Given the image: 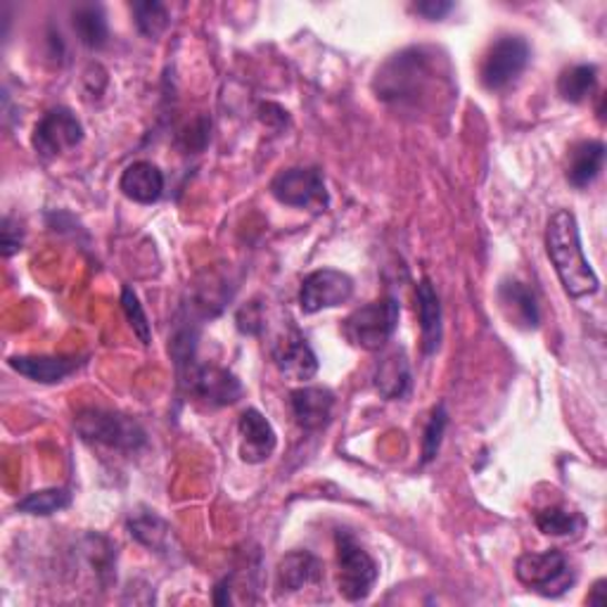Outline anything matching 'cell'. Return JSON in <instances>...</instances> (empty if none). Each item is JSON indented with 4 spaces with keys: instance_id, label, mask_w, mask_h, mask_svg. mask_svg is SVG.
I'll return each instance as SVG.
<instances>
[{
    "instance_id": "1",
    "label": "cell",
    "mask_w": 607,
    "mask_h": 607,
    "mask_svg": "<svg viewBox=\"0 0 607 607\" xmlns=\"http://www.w3.org/2000/svg\"><path fill=\"white\" fill-rule=\"evenodd\" d=\"M546 251L555 274L560 278L563 290L572 299L591 297L600 290V280L584 257L577 216L569 209H558L548 218Z\"/></svg>"
},
{
    "instance_id": "30",
    "label": "cell",
    "mask_w": 607,
    "mask_h": 607,
    "mask_svg": "<svg viewBox=\"0 0 607 607\" xmlns=\"http://www.w3.org/2000/svg\"><path fill=\"white\" fill-rule=\"evenodd\" d=\"M0 247H3V257H12L22 249V230L12 224V218H3V228H0Z\"/></svg>"
},
{
    "instance_id": "18",
    "label": "cell",
    "mask_w": 607,
    "mask_h": 607,
    "mask_svg": "<svg viewBox=\"0 0 607 607\" xmlns=\"http://www.w3.org/2000/svg\"><path fill=\"white\" fill-rule=\"evenodd\" d=\"M8 363L14 373L41 384L62 382L64 378H70L76 368L83 366L81 359L70 357H12Z\"/></svg>"
},
{
    "instance_id": "31",
    "label": "cell",
    "mask_w": 607,
    "mask_h": 607,
    "mask_svg": "<svg viewBox=\"0 0 607 607\" xmlns=\"http://www.w3.org/2000/svg\"><path fill=\"white\" fill-rule=\"evenodd\" d=\"M455 6L453 3H446V0H425V3H418L413 10L418 14H423L425 20L430 22H436V20H444V17L453 10Z\"/></svg>"
},
{
    "instance_id": "29",
    "label": "cell",
    "mask_w": 607,
    "mask_h": 607,
    "mask_svg": "<svg viewBox=\"0 0 607 607\" xmlns=\"http://www.w3.org/2000/svg\"><path fill=\"white\" fill-rule=\"evenodd\" d=\"M122 309L126 313V320H128V326L133 328V335L138 337V340L150 347L152 342V328H150V320L143 311V304L138 299V295L133 292L131 288H124L122 290Z\"/></svg>"
},
{
    "instance_id": "19",
    "label": "cell",
    "mask_w": 607,
    "mask_h": 607,
    "mask_svg": "<svg viewBox=\"0 0 607 607\" xmlns=\"http://www.w3.org/2000/svg\"><path fill=\"white\" fill-rule=\"evenodd\" d=\"M418 318H420V335H423V351L428 357L440 349L442 344V304L430 278L418 282Z\"/></svg>"
},
{
    "instance_id": "4",
    "label": "cell",
    "mask_w": 607,
    "mask_h": 607,
    "mask_svg": "<svg viewBox=\"0 0 607 607\" xmlns=\"http://www.w3.org/2000/svg\"><path fill=\"white\" fill-rule=\"evenodd\" d=\"M74 428L83 442H93L116 451H138L147 442V434L138 420L103 409L81 411L74 420Z\"/></svg>"
},
{
    "instance_id": "14",
    "label": "cell",
    "mask_w": 607,
    "mask_h": 607,
    "mask_svg": "<svg viewBox=\"0 0 607 607\" xmlns=\"http://www.w3.org/2000/svg\"><path fill=\"white\" fill-rule=\"evenodd\" d=\"M498 307L508 323L519 330H536L542 323L534 292L519 280H503L498 285Z\"/></svg>"
},
{
    "instance_id": "13",
    "label": "cell",
    "mask_w": 607,
    "mask_h": 607,
    "mask_svg": "<svg viewBox=\"0 0 607 607\" xmlns=\"http://www.w3.org/2000/svg\"><path fill=\"white\" fill-rule=\"evenodd\" d=\"M290 407L295 423L307 430L318 432L330 425L332 409H335V394L328 387H301L290 394Z\"/></svg>"
},
{
    "instance_id": "28",
    "label": "cell",
    "mask_w": 607,
    "mask_h": 607,
    "mask_svg": "<svg viewBox=\"0 0 607 607\" xmlns=\"http://www.w3.org/2000/svg\"><path fill=\"white\" fill-rule=\"evenodd\" d=\"M446 425H449L446 407L444 403H436V407L432 409V415H430L428 428H425V436H423V463L425 465L432 463L436 459V453H440Z\"/></svg>"
},
{
    "instance_id": "23",
    "label": "cell",
    "mask_w": 607,
    "mask_h": 607,
    "mask_svg": "<svg viewBox=\"0 0 607 607\" xmlns=\"http://www.w3.org/2000/svg\"><path fill=\"white\" fill-rule=\"evenodd\" d=\"M72 22H74L79 41L86 48L100 50L107 43V37H110L107 17L100 6H79L72 14Z\"/></svg>"
},
{
    "instance_id": "24",
    "label": "cell",
    "mask_w": 607,
    "mask_h": 607,
    "mask_svg": "<svg viewBox=\"0 0 607 607\" xmlns=\"http://www.w3.org/2000/svg\"><path fill=\"white\" fill-rule=\"evenodd\" d=\"M598 86L596 64H575L565 70L558 79V93L572 105H579Z\"/></svg>"
},
{
    "instance_id": "27",
    "label": "cell",
    "mask_w": 607,
    "mask_h": 607,
    "mask_svg": "<svg viewBox=\"0 0 607 607\" xmlns=\"http://www.w3.org/2000/svg\"><path fill=\"white\" fill-rule=\"evenodd\" d=\"M133 17H136V27L145 39H160L162 33L168 29V10L157 3V0H145V3H133L131 6Z\"/></svg>"
},
{
    "instance_id": "32",
    "label": "cell",
    "mask_w": 607,
    "mask_h": 607,
    "mask_svg": "<svg viewBox=\"0 0 607 607\" xmlns=\"http://www.w3.org/2000/svg\"><path fill=\"white\" fill-rule=\"evenodd\" d=\"M261 313H259V304H249L240 313H238V328L247 335H257L261 330Z\"/></svg>"
},
{
    "instance_id": "20",
    "label": "cell",
    "mask_w": 607,
    "mask_h": 607,
    "mask_svg": "<svg viewBox=\"0 0 607 607\" xmlns=\"http://www.w3.org/2000/svg\"><path fill=\"white\" fill-rule=\"evenodd\" d=\"M603 164H605V145L600 141H584L569 150L565 176L569 185H575L577 191H584L600 176Z\"/></svg>"
},
{
    "instance_id": "2",
    "label": "cell",
    "mask_w": 607,
    "mask_h": 607,
    "mask_svg": "<svg viewBox=\"0 0 607 607\" xmlns=\"http://www.w3.org/2000/svg\"><path fill=\"white\" fill-rule=\"evenodd\" d=\"M425 50H403L382 66L375 79V91L382 100H394V103H409V100L423 97L428 93L432 66Z\"/></svg>"
},
{
    "instance_id": "7",
    "label": "cell",
    "mask_w": 607,
    "mask_h": 607,
    "mask_svg": "<svg viewBox=\"0 0 607 607\" xmlns=\"http://www.w3.org/2000/svg\"><path fill=\"white\" fill-rule=\"evenodd\" d=\"M532 60V48L522 37H501L486 50L480 79L486 91H505L515 83Z\"/></svg>"
},
{
    "instance_id": "26",
    "label": "cell",
    "mask_w": 607,
    "mask_h": 607,
    "mask_svg": "<svg viewBox=\"0 0 607 607\" xmlns=\"http://www.w3.org/2000/svg\"><path fill=\"white\" fill-rule=\"evenodd\" d=\"M536 527L546 536H577L586 527V519L575 511L546 508L536 513Z\"/></svg>"
},
{
    "instance_id": "22",
    "label": "cell",
    "mask_w": 607,
    "mask_h": 607,
    "mask_svg": "<svg viewBox=\"0 0 607 607\" xmlns=\"http://www.w3.org/2000/svg\"><path fill=\"white\" fill-rule=\"evenodd\" d=\"M375 390L380 397L397 401L403 399L411 390V368L407 353H390L378 368H375Z\"/></svg>"
},
{
    "instance_id": "9",
    "label": "cell",
    "mask_w": 607,
    "mask_h": 607,
    "mask_svg": "<svg viewBox=\"0 0 607 607\" xmlns=\"http://www.w3.org/2000/svg\"><path fill=\"white\" fill-rule=\"evenodd\" d=\"M271 195L285 207L323 212L328 207L326 178L318 168H288L271 181Z\"/></svg>"
},
{
    "instance_id": "33",
    "label": "cell",
    "mask_w": 607,
    "mask_h": 607,
    "mask_svg": "<svg viewBox=\"0 0 607 607\" xmlns=\"http://www.w3.org/2000/svg\"><path fill=\"white\" fill-rule=\"evenodd\" d=\"M607 582L605 579H598L596 584H594V588H591V594H588V605H594V607H605V603H607V596H605V591H607Z\"/></svg>"
},
{
    "instance_id": "5",
    "label": "cell",
    "mask_w": 607,
    "mask_h": 607,
    "mask_svg": "<svg viewBox=\"0 0 607 607\" xmlns=\"http://www.w3.org/2000/svg\"><path fill=\"white\" fill-rule=\"evenodd\" d=\"M401 307L394 297H382L347 316L344 337L363 351H380L399 328Z\"/></svg>"
},
{
    "instance_id": "10",
    "label": "cell",
    "mask_w": 607,
    "mask_h": 607,
    "mask_svg": "<svg viewBox=\"0 0 607 607\" xmlns=\"http://www.w3.org/2000/svg\"><path fill=\"white\" fill-rule=\"evenodd\" d=\"M83 141V126L76 120V114L66 107H55L33 128V150L39 152L41 157L53 160L64 155V152L74 150Z\"/></svg>"
},
{
    "instance_id": "11",
    "label": "cell",
    "mask_w": 607,
    "mask_h": 607,
    "mask_svg": "<svg viewBox=\"0 0 607 607\" xmlns=\"http://www.w3.org/2000/svg\"><path fill=\"white\" fill-rule=\"evenodd\" d=\"M353 295V280L337 268H318L301 282L299 307L304 313H318L347 304Z\"/></svg>"
},
{
    "instance_id": "12",
    "label": "cell",
    "mask_w": 607,
    "mask_h": 607,
    "mask_svg": "<svg viewBox=\"0 0 607 607\" xmlns=\"http://www.w3.org/2000/svg\"><path fill=\"white\" fill-rule=\"evenodd\" d=\"M238 434H240V459L247 465L266 463L276 453L278 434L274 425L266 420V415L259 413L257 409H247L240 415Z\"/></svg>"
},
{
    "instance_id": "16",
    "label": "cell",
    "mask_w": 607,
    "mask_h": 607,
    "mask_svg": "<svg viewBox=\"0 0 607 607\" xmlns=\"http://www.w3.org/2000/svg\"><path fill=\"white\" fill-rule=\"evenodd\" d=\"M276 366L282 378L292 382H307L318 373V357L299 332H292L276 349Z\"/></svg>"
},
{
    "instance_id": "25",
    "label": "cell",
    "mask_w": 607,
    "mask_h": 607,
    "mask_svg": "<svg viewBox=\"0 0 607 607\" xmlns=\"http://www.w3.org/2000/svg\"><path fill=\"white\" fill-rule=\"evenodd\" d=\"M72 494L66 488H41V492H33L17 503V511L24 515H55L64 508H70Z\"/></svg>"
},
{
    "instance_id": "3",
    "label": "cell",
    "mask_w": 607,
    "mask_h": 607,
    "mask_svg": "<svg viewBox=\"0 0 607 607\" xmlns=\"http://www.w3.org/2000/svg\"><path fill=\"white\" fill-rule=\"evenodd\" d=\"M337 591L349 603H361L373 591L380 577L378 563L349 532H337Z\"/></svg>"
},
{
    "instance_id": "8",
    "label": "cell",
    "mask_w": 607,
    "mask_h": 607,
    "mask_svg": "<svg viewBox=\"0 0 607 607\" xmlns=\"http://www.w3.org/2000/svg\"><path fill=\"white\" fill-rule=\"evenodd\" d=\"M181 370V382L188 387L197 401H205L212 409L233 407L243 397V382L218 366H197L195 361L185 363Z\"/></svg>"
},
{
    "instance_id": "15",
    "label": "cell",
    "mask_w": 607,
    "mask_h": 607,
    "mask_svg": "<svg viewBox=\"0 0 607 607\" xmlns=\"http://www.w3.org/2000/svg\"><path fill=\"white\" fill-rule=\"evenodd\" d=\"M120 191L138 205H155L164 195V174L152 162H133L124 168Z\"/></svg>"
},
{
    "instance_id": "6",
    "label": "cell",
    "mask_w": 607,
    "mask_h": 607,
    "mask_svg": "<svg viewBox=\"0 0 607 607\" xmlns=\"http://www.w3.org/2000/svg\"><path fill=\"white\" fill-rule=\"evenodd\" d=\"M515 577L519 584H525L529 591L542 594L546 598H560L575 584V572L569 567V560L560 551H544V553H525L515 563Z\"/></svg>"
},
{
    "instance_id": "17",
    "label": "cell",
    "mask_w": 607,
    "mask_h": 607,
    "mask_svg": "<svg viewBox=\"0 0 607 607\" xmlns=\"http://www.w3.org/2000/svg\"><path fill=\"white\" fill-rule=\"evenodd\" d=\"M126 529L147 551L168 555L176 548V536H174L172 525H168L166 519H162L157 513H152V511L133 513L126 519Z\"/></svg>"
},
{
    "instance_id": "21",
    "label": "cell",
    "mask_w": 607,
    "mask_h": 607,
    "mask_svg": "<svg viewBox=\"0 0 607 607\" xmlns=\"http://www.w3.org/2000/svg\"><path fill=\"white\" fill-rule=\"evenodd\" d=\"M323 579V563L309 551H292L278 565V584L282 591H301L304 586Z\"/></svg>"
}]
</instances>
